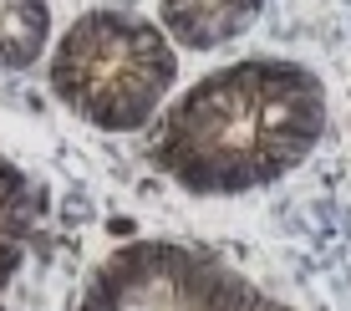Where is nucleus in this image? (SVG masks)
<instances>
[{
  "instance_id": "nucleus-1",
  "label": "nucleus",
  "mask_w": 351,
  "mask_h": 311,
  "mask_svg": "<svg viewBox=\"0 0 351 311\" xmlns=\"http://www.w3.org/2000/svg\"><path fill=\"white\" fill-rule=\"evenodd\" d=\"M326 133V87L311 67L245 56L204 71L148 133V159L163 178L204 199L250 194L311 159Z\"/></svg>"
},
{
  "instance_id": "nucleus-2",
  "label": "nucleus",
  "mask_w": 351,
  "mask_h": 311,
  "mask_svg": "<svg viewBox=\"0 0 351 311\" xmlns=\"http://www.w3.org/2000/svg\"><path fill=\"white\" fill-rule=\"evenodd\" d=\"M46 82L71 117L102 133H132L168 102L178 51L148 16L128 5H97L56 36Z\"/></svg>"
},
{
  "instance_id": "nucleus-3",
  "label": "nucleus",
  "mask_w": 351,
  "mask_h": 311,
  "mask_svg": "<svg viewBox=\"0 0 351 311\" xmlns=\"http://www.w3.org/2000/svg\"><path fill=\"white\" fill-rule=\"evenodd\" d=\"M71 311H295L260 291L214 250L189 240H132L97 260Z\"/></svg>"
},
{
  "instance_id": "nucleus-4",
  "label": "nucleus",
  "mask_w": 351,
  "mask_h": 311,
  "mask_svg": "<svg viewBox=\"0 0 351 311\" xmlns=\"http://www.w3.org/2000/svg\"><path fill=\"white\" fill-rule=\"evenodd\" d=\"M265 0H158V26L189 51H214L260 21Z\"/></svg>"
},
{
  "instance_id": "nucleus-5",
  "label": "nucleus",
  "mask_w": 351,
  "mask_h": 311,
  "mask_svg": "<svg viewBox=\"0 0 351 311\" xmlns=\"http://www.w3.org/2000/svg\"><path fill=\"white\" fill-rule=\"evenodd\" d=\"M31 235H36V189H31V178L0 153V296L16 281Z\"/></svg>"
},
{
  "instance_id": "nucleus-6",
  "label": "nucleus",
  "mask_w": 351,
  "mask_h": 311,
  "mask_svg": "<svg viewBox=\"0 0 351 311\" xmlns=\"http://www.w3.org/2000/svg\"><path fill=\"white\" fill-rule=\"evenodd\" d=\"M51 41V0H0V71H26Z\"/></svg>"
}]
</instances>
